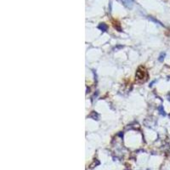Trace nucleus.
Here are the masks:
<instances>
[{
    "label": "nucleus",
    "instance_id": "obj_1",
    "mask_svg": "<svg viewBox=\"0 0 170 170\" xmlns=\"http://www.w3.org/2000/svg\"><path fill=\"white\" fill-rule=\"evenodd\" d=\"M123 3V4L126 6L127 8L129 9H131L133 7V4H134V2L133 0H122Z\"/></svg>",
    "mask_w": 170,
    "mask_h": 170
},
{
    "label": "nucleus",
    "instance_id": "obj_2",
    "mask_svg": "<svg viewBox=\"0 0 170 170\" xmlns=\"http://www.w3.org/2000/svg\"><path fill=\"white\" fill-rule=\"evenodd\" d=\"M98 27H99V29L101 30L102 32H106V30H107V26H106L105 23H100Z\"/></svg>",
    "mask_w": 170,
    "mask_h": 170
},
{
    "label": "nucleus",
    "instance_id": "obj_3",
    "mask_svg": "<svg viewBox=\"0 0 170 170\" xmlns=\"http://www.w3.org/2000/svg\"><path fill=\"white\" fill-rule=\"evenodd\" d=\"M158 111L160 112V114H161V115H163V116H165V115H166V113H165L164 110H163V106H159Z\"/></svg>",
    "mask_w": 170,
    "mask_h": 170
},
{
    "label": "nucleus",
    "instance_id": "obj_4",
    "mask_svg": "<svg viewBox=\"0 0 170 170\" xmlns=\"http://www.w3.org/2000/svg\"><path fill=\"white\" fill-rule=\"evenodd\" d=\"M165 55H166V54H165V53H162V54H160V56H159V59H158L159 61H161V62H162V61H163Z\"/></svg>",
    "mask_w": 170,
    "mask_h": 170
}]
</instances>
